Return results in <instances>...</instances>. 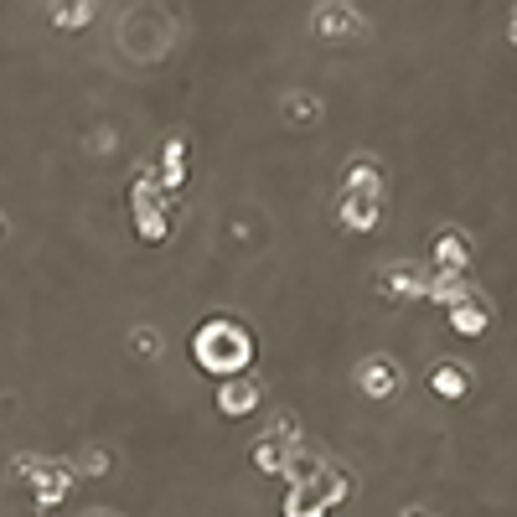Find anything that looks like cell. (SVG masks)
<instances>
[{"label": "cell", "instance_id": "cell-1", "mask_svg": "<svg viewBox=\"0 0 517 517\" xmlns=\"http://www.w3.org/2000/svg\"><path fill=\"white\" fill-rule=\"evenodd\" d=\"M435 383H440V393H445V399H455V393L466 388V378H461V373H450V368H445V373H440Z\"/></svg>", "mask_w": 517, "mask_h": 517}]
</instances>
